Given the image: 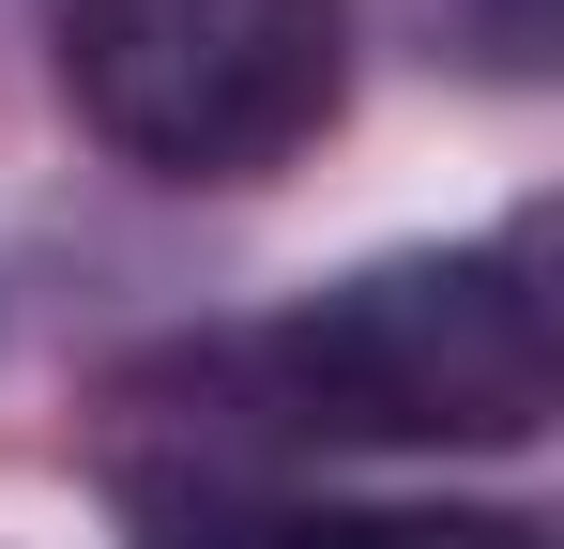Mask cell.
I'll list each match as a JSON object with an SVG mask.
<instances>
[{
	"label": "cell",
	"instance_id": "cell-1",
	"mask_svg": "<svg viewBox=\"0 0 564 549\" xmlns=\"http://www.w3.org/2000/svg\"><path fill=\"white\" fill-rule=\"evenodd\" d=\"M245 412L305 428V443H534L564 397L550 366V290L534 245H412L336 290H305L290 321H260L245 352Z\"/></svg>",
	"mask_w": 564,
	"mask_h": 549
},
{
	"label": "cell",
	"instance_id": "cell-2",
	"mask_svg": "<svg viewBox=\"0 0 564 549\" xmlns=\"http://www.w3.org/2000/svg\"><path fill=\"white\" fill-rule=\"evenodd\" d=\"M62 92L153 183H260L351 92V0H62Z\"/></svg>",
	"mask_w": 564,
	"mask_h": 549
},
{
	"label": "cell",
	"instance_id": "cell-3",
	"mask_svg": "<svg viewBox=\"0 0 564 549\" xmlns=\"http://www.w3.org/2000/svg\"><path fill=\"white\" fill-rule=\"evenodd\" d=\"M138 549H550L519 504H198L138 488Z\"/></svg>",
	"mask_w": 564,
	"mask_h": 549
}]
</instances>
